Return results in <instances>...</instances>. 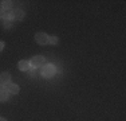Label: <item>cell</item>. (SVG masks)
I'll return each mask as SVG.
<instances>
[{
  "mask_svg": "<svg viewBox=\"0 0 126 121\" xmlns=\"http://www.w3.org/2000/svg\"><path fill=\"white\" fill-rule=\"evenodd\" d=\"M56 73V69L54 65H51V63H46V65H43V70H42V75H43L44 78H51L54 77V74Z\"/></svg>",
  "mask_w": 126,
  "mask_h": 121,
  "instance_id": "cell-1",
  "label": "cell"
},
{
  "mask_svg": "<svg viewBox=\"0 0 126 121\" xmlns=\"http://www.w3.org/2000/svg\"><path fill=\"white\" fill-rule=\"evenodd\" d=\"M46 63V59H44V57H42V55H35V57H32L31 60H30V65L32 66V67H42V66Z\"/></svg>",
  "mask_w": 126,
  "mask_h": 121,
  "instance_id": "cell-2",
  "label": "cell"
},
{
  "mask_svg": "<svg viewBox=\"0 0 126 121\" xmlns=\"http://www.w3.org/2000/svg\"><path fill=\"white\" fill-rule=\"evenodd\" d=\"M35 40L39 44H46V43H48V35L46 32H36L35 34Z\"/></svg>",
  "mask_w": 126,
  "mask_h": 121,
  "instance_id": "cell-3",
  "label": "cell"
},
{
  "mask_svg": "<svg viewBox=\"0 0 126 121\" xmlns=\"http://www.w3.org/2000/svg\"><path fill=\"white\" fill-rule=\"evenodd\" d=\"M11 83V74L8 71H3L0 73V85L5 86V85Z\"/></svg>",
  "mask_w": 126,
  "mask_h": 121,
  "instance_id": "cell-4",
  "label": "cell"
},
{
  "mask_svg": "<svg viewBox=\"0 0 126 121\" xmlns=\"http://www.w3.org/2000/svg\"><path fill=\"white\" fill-rule=\"evenodd\" d=\"M4 89L7 90L8 93H11V94H17L20 87L17 86L16 83H8V85H5V86H4Z\"/></svg>",
  "mask_w": 126,
  "mask_h": 121,
  "instance_id": "cell-5",
  "label": "cell"
},
{
  "mask_svg": "<svg viewBox=\"0 0 126 121\" xmlns=\"http://www.w3.org/2000/svg\"><path fill=\"white\" fill-rule=\"evenodd\" d=\"M17 67H19V70H22V71H27L28 69H31V65H30V60H26V59L20 60V62L17 63Z\"/></svg>",
  "mask_w": 126,
  "mask_h": 121,
  "instance_id": "cell-6",
  "label": "cell"
},
{
  "mask_svg": "<svg viewBox=\"0 0 126 121\" xmlns=\"http://www.w3.org/2000/svg\"><path fill=\"white\" fill-rule=\"evenodd\" d=\"M14 19L15 20H23L24 19V11H23L22 8L14 10Z\"/></svg>",
  "mask_w": 126,
  "mask_h": 121,
  "instance_id": "cell-7",
  "label": "cell"
},
{
  "mask_svg": "<svg viewBox=\"0 0 126 121\" xmlns=\"http://www.w3.org/2000/svg\"><path fill=\"white\" fill-rule=\"evenodd\" d=\"M8 96H10V93H8L5 89L0 90V102H5L8 100Z\"/></svg>",
  "mask_w": 126,
  "mask_h": 121,
  "instance_id": "cell-8",
  "label": "cell"
},
{
  "mask_svg": "<svg viewBox=\"0 0 126 121\" xmlns=\"http://www.w3.org/2000/svg\"><path fill=\"white\" fill-rule=\"evenodd\" d=\"M3 3V10H8V11H11V8H12V5H14V1H11V0H4V1H1Z\"/></svg>",
  "mask_w": 126,
  "mask_h": 121,
  "instance_id": "cell-9",
  "label": "cell"
},
{
  "mask_svg": "<svg viewBox=\"0 0 126 121\" xmlns=\"http://www.w3.org/2000/svg\"><path fill=\"white\" fill-rule=\"evenodd\" d=\"M4 20H11V22L14 20V11H12V10H11V11H5V14H4Z\"/></svg>",
  "mask_w": 126,
  "mask_h": 121,
  "instance_id": "cell-10",
  "label": "cell"
},
{
  "mask_svg": "<svg viewBox=\"0 0 126 121\" xmlns=\"http://www.w3.org/2000/svg\"><path fill=\"white\" fill-rule=\"evenodd\" d=\"M59 42V39H58V36L56 35H51V36H48V43H51V44H56Z\"/></svg>",
  "mask_w": 126,
  "mask_h": 121,
  "instance_id": "cell-11",
  "label": "cell"
},
{
  "mask_svg": "<svg viewBox=\"0 0 126 121\" xmlns=\"http://www.w3.org/2000/svg\"><path fill=\"white\" fill-rule=\"evenodd\" d=\"M26 73H27V75H28L30 78H34L35 75H36V71H35V69H28V70H27Z\"/></svg>",
  "mask_w": 126,
  "mask_h": 121,
  "instance_id": "cell-12",
  "label": "cell"
},
{
  "mask_svg": "<svg viewBox=\"0 0 126 121\" xmlns=\"http://www.w3.org/2000/svg\"><path fill=\"white\" fill-rule=\"evenodd\" d=\"M4 27L5 28H11L12 27V22L11 20H4Z\"/></svg>",
  "mask_w": 126,
  "mask_h": 121,
  "instance_id": "cell-13",
  "label": "cell"
},
{
  "mask_svg": "<svg viewBox=\"0 0 126 121\" xmlns=\"http://www.w3.org/2000/svg\"><path fill=\"white\" fill-rule=\"evenodd\" d=\"M4 14H5V11L3 10L1 7H0V19H1V18H3V19H4Z\"/></svg>",
  "mask_w": 126,
  "mask_h": 121,
  "instance_id": "cell-14",
  "label": "cell"
},
{
  "mask_svg": "<svg viewBox=\"0 0 126 121\" xmlns=\"http://www.w3.org/2000/svg\"><path fill=\"white\" fill-rule=\"evenodd\" d=\"M3 48H4V42H1V40H0V53L3 51Z\"/></svg>",
  "mask_w": 126,
  "mask_h": 121,
  "instance_id": "cell-15",
  "label": "cell"
},
{
  "mask_svg": "<svg viewBox=\"0 0 126 121\" xmlns=\"http://www.w3.org/2000/svg\"><path fill=\"white\" fill-rule=\"evenodd\" d=\"M0 121H7V120H5L4 117H0Z\"/></svg>",
  "mask_w": 126,
  "mask_h": 121,
  "instance_id": "cell-16",
  "label": "cell"
},
{
  "mask_svg": "<svg viewBox=\"0 0 126 121\" xmlns=\"http://www.w3.org/2000/svg\"><path fill=\"white\" fill-rule=\"evenodd\" d=\"M4 89V86H3V85H0V90H3Z\"/></svg>",
  "mask_w": 126,
  "mask_h": 121,
  "instance_id": "cell-17",
  "label": "cell"
}]
</instances>
